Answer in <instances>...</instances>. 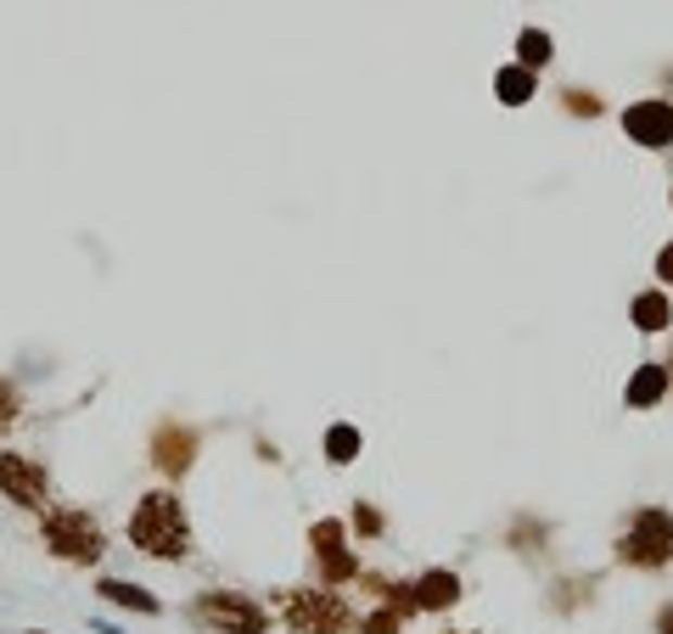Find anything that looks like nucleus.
Returning <instances> with one entry per match:
<instances>
[{
  "label": "nucleus",
  "mask_w": 673,
  "mask_h": 634,
  "mask_svg": "<svg viewBox=\"0 0 673 634\" xmlns=\"http://www.w3.org/2000/svg\"><path fill=\"white\" fill-rule=\"evenodd\" d=\"M398 618H404V607L393 600L388 612H370V618H365V634H398Z\"/></svg>",
  "instance_id": "nucleus-18"
},
{
  "label": "nucleus",
  "mask_w": 673,
  "mask_h": 634,
  "mask_svg": "<svg viewBox=\"0 0 673 634\" xmlns=\"http://www.w3.org/2000/svg\"><path fill=\"white\" fill-rule=\"evenodd\" d=\"M359 455V427H348V421H336L331 432H326V460H336V466H348Z\"/></svg>",
  "instance_id": "nucleus-16"
},
{
  "label": "nucleus",
  "mask_w": 673,
  "mask_h": 634,
  "mask_svg": "<svg viewBox=\"0 0 673 634\" xmlns=\"http://www.w3.org/2000/svg\"><path fill=\"white\" fill-rule=\"evenodd\" d=\"M46 550L67 567H90L107 550V533H101V522L90 511H51L46 517Z\"/></svg>",
  "instance_id": "nucleus-3"
},
{
  "label": "nucleus",
  "mask_w": 673,
  "mask_h": 634,
  "mask_svg": "<svg viewBox=\"0 0 673 634\" xmlns=\"http://www.w3.org/2000/svg\"><path fill=\"white\" fill-rule=\"evenodd\" d=\"M561 102H567V113H579V118L600 113V96H589V90H561Z\"/></svg>",
  "instance_id": "nucleus-17"
},
{
  "label": "nucleus",
  "mask_w": 673,
  "mask_h": 634,
  "mask_svg": "<svg viewBox=\"0 0 673 634\" xmlns=\"http://www.w3.org/2000/svg\"><path fill=\"white\" fill-rule=\"evenodd\" d=\"M354 528H359V533H382V517L370 511V506H359V511H354Z\"/></svg>",
  "instance_id": "nucleus-20"
},
{
  "label": "nucleus",
  "mask_w": 673,
  "mask_h": 634,
  "mask_svg": "<svg viewBox=\"0 0 673 634\" xmlns=\"http://www.w3.org/2000/svg\"><path fill=\"white\" fill-rule=\"evenodd\" d=\"M533 90H538V74L522 68V62H505V68L494 74V96L505 107H528L533 102Z\"/></svg>",
  "instance_id": "nucleus-12"
},
{
  "label": "nucleus",
  "mask_w": 673,
  "mask_h": 634,
  "mask_svg": "<svg viewBox=\"0 0 673 634\" xmlns=\"http://www.w3.org/2000/svg\"><path fill=\"white\" fill-rule=\"evenodd\" d=\"M662 365H668V382H673V359H662Z\"/></svg>",
  "instance_id": "nucleus-23"
},
{
  "label": "nucleus",
  "mask_w": 673,
  "mask_h": 634,
  "mask_svg": "<svg viewBox=\"0 0 673 634\" xmlns=\"http://www.w3.org/2000/svg\"><path fill=\"white\" fill-rule=\"evenodd\" d=\"M623 136H628L634 147H651V152L673 147V102L651 96V102H634V107H623Z\"/></svg>",
  "instance_id": "nucleus-7"
},
{
  "label": "nucleus",
  "mask_w": 673,
  "mask_h": 634,
  "mask_svg": "<svg viewBox=\"0 0 673 634\" xmlns=\"http://www.w3.org/2000/svg\"><path fill=\"white\" fill-rule=\"evenodd\" d=\"M657 634H673V600H668V607L657 612Z\"/></svg>",
  "instance_id": "nucleus-22"
},
{
  "label": "nucleus",
  "mask_w": 673,
  "mask_h": 634,
  "mask_svg": "<svg viewBox=\"0 0 673 634\" xmlns=\"http://www.w3.org/2000/svg\"><path fill=\"white\" fill-rule=\"evenodd\" d=\"M129 545L157 561H180L191 550V522H186L180 494H168V489L141 494V506L129 511Z\"/></svg>",
  "instance_id": "nucleus-1"
},
{
  "label": "nucleus",
  "mask_w": 673,
  "mask_h": 634,
  "mask_svg": "<svg viewBox=\"0 0 673 634\" xmlns=\"http://www.w3.org/2000/svg\"><path fill=\"white\" fill-rule=\"evenodd\" d=\"M309 545H315V567H320V579H326V584H343V579H354L348 528L336 522V517H326V522H315V528H309Z\"/></svg>",
  "instance_id": "nucleus-6"
},
{
  "label": "nucleus",
  "mask_w": 673,
  "mask_h": 634,
  "mask_svg": "<svg viewBox=\"0 0 673 634\" xmlns=\"http://www.w3.org/2000/svg\"><path fill=\"white\" fill-rule=\"evenodd\" d=\"M668 388H673V382H668V365H662V359H646V365H639V371L628 377L623 405H628V410H657Z\"/></svg>",
  "instance_id": "nucleus-11"
},
{
  "label": "nucleus",
  "mask_w": 673,
  "mask_h": 634,
  "mask_svg": "<svg viewBox=\"0 0 673 634\" xmlns=\"http://www.w3.org/2000/svg\"><path fill=\"white\" fill-rule=\"evenodd\" d=\"M17 410H23V398H17V388L0 377V432H7L12 421H17Z\"/></svg>",
  "instance_id": "nucleus-19"
},
{
  "label": "nucleus",
  "mask_w": 673,
  "mask_h": 634,
  "mask_svg": "<svg viewBox=\"0 0 673 634\" xmlns=\"http://www.w3.org/2000/svg\"><path fill=\"white\" fill-rule=\"evenodd\" d=\"M657 276H662V281H673V242L657 253Z\"/></svg>",
  "instance_id": "nucleus-21"
},
{
  "label": "nucleus",
  "mask_w": 673,
  "mask_h": 634,
  "mask_svg": "<svg viewBox=\"0 0 673 634\" xmlns=\"http://www.w3.org/2000/svg\"><path fill=\"white\" fill-rule=\"evenodd\" d=\"M196 427H186V421H163L157 432H152V460H157V472L163 478H186L191 472V460H196Z\"/></svg>",
  "instance_id": "nucleus-8"
},
{
  "label": "nucleus",
  "mask_w": 673,
  "mask_h": 634,
  "mask_svg": "<svg viewBox=\"0 0 673 634\" xmlns=\"http://www.w3.org/2000/svg\"><path fill=\"white\" fill-rule=\"evenodd\" d=\"M191 612L208 623V629H219V634H264V629H269V618H264L258 600L236 595V589H208V595H196Z\"/></svg>",
  "instance_id": "nucleus-5"
},
{
  "label": "nucleus",
  "mask_w": 673,
  "mask_h": 634,
  "mask_svg": "<svg viewBox=\"0 0 673 634\" xmlns=\"http://www.w3.org/2000/svg\"><path fill=\"white\" fill-rule=\"evenodd\" d=\"M628 320H634V331H668L673 309H668L662 292H639L634 304H628Z\"/></svg>",
  "instance_id": "nucleus-14"
},
{
  "label": "nucleus",
  "mask_w": 673,
  "mask_h": 634,
  "mask_svg": "<svg viewBox=\"0 0 673 634\" xmlns=\"http://www.w3.org/2000/svg\"><path fill=\"white\" fill-rule=\"evenodd\" d=\"M0 494H7L12 506H23V511L46 506V472L34 460H23V455L0 449Z\"/></svg>",
  "instance_id": "nucleus-9"
},
{
  "label": "nucleus",
  "mask_w": 673,
  "mask_h": 634,
  "mask_svg": "<svg viewBox=\"0 0 673 634\" xmlns=\"http://www.w3.org/2000/svg\"><path fill=\"white\" fill-rule=\"evenodd\" d=\"M618 561L639 567V573H657V567L673 561V511L662 506H639L623 533H618Z\"/></svg>",
  "instance_id": "nucleus-2"
},
{
  "label": "nucleus",
  "mask_w": 673,
  "mask_h": 634,
  "mask_svg": "<svg viewBox=\"0 0 673 634\" xmlns=\"http://www.w3.org/2000/svg\"><path fill=\"white\" fill-rule=\"evenodd\" d=\"M455 600H460V579L449 567H432V573H421L410 584V607H421V612H449Z\"/></svg>",
  "instance_id": "nucleus-10"
},
{
  "label": "nucleus",
  "mask_w": 673,
  "mask_h": 634,
  "mask_svg": "<svg viewBox=\"0 0 673 634\" xmlns=\"http://www.w3.org/2000/svg\"><path fill=\"white\" fill-rule=\"evenodd\" d=\"M550 35H545V28H522V35H517V62H522V68H545V62H550Z\"/></svg>",
  "instance_id": "nucleus-15"
},
{
  "label": "nucleus",
  "mask_w": 673,
  "mask_h": 634,
  "mask_svg": "<svg viewBox=\"0 0 673 634\" xmlns=\"http://www.w3.org/2000/svg\"><path fill=\"white\" fill-rule=\"evenodd\" d=\"M281 612H287V623L297 634H348L354 629V612L331 589H292L281 600Z\"/></svg>",
  "instance_id": "nucleus-4"
},
{
  "label": "nucleus",
  "mask_w": 673,
  "mask_h": 634,
  "mask_svg": "<svg viewBox=\"0 0 673 634\" xmlns=\"http://www.w3.org/2000/svg\"><path fill=\"white\" fill-rule=\"evenodd\" d=\"M96 589H101V600H113V607H124V612H141V618H157L163 612L157 595L141 589V584H129V579H101Z\"/></svg>",
  "instance_id": "nucleus-13"
}]
</instances>
